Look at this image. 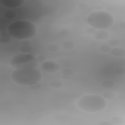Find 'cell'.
<instances>
[{"mask_svg": "<svg viewBox=\"0 0 125 125\" xmlns=\"http://www.w3.org/2000/svg\"><path fill=\"white\" fill-rule=\"evenodd\" d=\"M10 37L18 40H27L36 35V26L31 21L19 20L11 23L7 29Z\"/></svg>", "mask_w": 125, "mask_h": 125, "instance_id": "obj_1", "label": "cell"}, {"mask_svg": "<svg viewBox=\"0 0 125 125\" xmlns=\"http://www.w3.org/2000/svg\"><path fill=\"white\" fill-rule=\"evenodd\" d=\"M42 74L37 68L15 69L11 74L12 80L21 86H30L38 83L42 79Z\"/></svg>", "mask_w": 125, "mask_h": 125, "instance_id": "obj_2", "label": "cell"}, {"mask_svg": "<svg viewBox=\"0 0 125 125\" xmlns=\"http://www.w3.org/2000/svg\"><path fill=\"white\" fill-rule=\"evenodd\" d=\"M77 104L78 108L84 112L95 113L104 110L107 104L106 100L102 96L96 94H88L80 98Z\"/></svg>", "mask_w": 125, "mask_h": 125, "instance_id": "obj_3", "label": "cell"}, {"mask_svg": "<svg viewBox=\"0 0 125 125\" xmlns=\"http://www.w3.org/2000/svg\"><path fill=\"white\" fill-rule=\"evenodd\" d=\"M86 22L90 27L96 30H104L113 25L114 18L111 13L107 11H98L88 15Z\"/></svg>", "mask_w": 125, "mask_h": 125, "instance_id": "obj_4", "label": "cell"}, {"mask_svg": "<svg viewBox=\"0 0 125 125\" xmlns=\"http://www.w3.org/2000/svg\"><path fill=\"white\" fill-rule=\"evenodd\" d=\"M38 64L37 58L30 53H21L16 54L10 61L11 67L14 69L36 68Z\"/></svg>", "mask_w": 125, "mask_h": 125, "instance_id": "obj_5", "label": "cell"}, {"mask_svg": "<svg viewBox=\"0 0 125 125\" xmlns=\"http://www.w3.org/2000/svg\"><path fill=\"white\" fill-rule=\"evenodd\" d=\"M60 65L56 62L53 61H47L43 62L41 65V69L46 72L52 73L59 69Z\"/></svg>", "mask_w": 125, "mask_h": 125, "instance_id": "obj_6", "label": "cell"}, {"mask_svg": "<svg viewBox=\"0 0 125 125\" xmlns=\"http://www.w3.org/2000/svg\"><path fill=\"white\" fill-rule=\"evenodd\" d=\"M24 0H0V3L3 6L9 8H15L22 5Z\"/></svg>", "mask_w": 125, "mask_h": 125, "instance_id": "obj_7", "label": "cell"}, {"mask_svg": "<svg viewBox=\"0 0 125 125\" xmlns=\"http://www.w3.org/2000/svg\"><path fill=\"white\" fill-rule=\"evenodd\" d=\"M10 42V36L7 30L2 31L0 33V42L2 44H7Z\"/></svg>", "mask_w": 125, "mask_h": 125, "instance_id": "obj_8", "label": "cell"}, {"mask_svg": "<svg viewBox=\"0 0 125 125\" xmlns=\"http://www.w3.org/2000/svg\"><path fill=\"white\" fill-rule=\"evenodd\" d=\"M94 37L97 40H105L109 37L108 33L104 30H99L94 34Z\"/></svg>", "mask_w": 125, "mask_h": 125, "instance_id": "obj_9", "label": "cell"}, {"mask_svg": "<svg viewBox=\"0 0 125 125\" xmlns=\"http://www.w3.org/2000/svg\"><path fill=\"white\" fill-rule=\"evenodd\" d=\"M111 54L116 57H124L125 55V50L123 48L114 47L111 49Z\"/></svg>", "mask_w": 125, "mask_h": 125, "instance_id": "obj_10", "label": "cell"}, {"mask_svg": "<svg viewBox=\"0 0 125 125\" xmlns=\"http://www.w3.org/2000/svg\"><path fill=\"white\" fill-rule=\"evenodd\" d=\"M101 85L103 87L106 89H109L113 87L115 85V83L114 82L111 80H105L103 81Z\"/></svg>", "mask_w": 125, "mask_h": 125, "instance_id": "obj_11", "label": "cell"}, {"mask_svg": "<svg viewBox=\"0 0 125 125\" xmlns=\"http://www.w3.org/2000/svg\"><path fill=\"white\" fill-rule=\"evenodd\" d=\"M102 97L105 100H111L115 97V94L111 91H105L102 94Z\"/></svg>", "mask_w": 125, "mask_h": 125, "instance_id": "obj_12", "label": "cell"}, {"mask_svg": "<svg viewBox=\"0 0 125 125\" xmlns=\"http://www.w3.org/2000/svg\"><path fill=\"white\" fill-rule=\"evenodd\" d=\"M75 43L71 41H66L62 43V47L67 50H70L75 47Z\"/></svg>", "mask_w": 125, "mask_h": 125, "instance_id": "obj_13", "label": "cell"}, {"mask_svg": "<svg viewBox=\"0 0 125 125\" xmlns=\"http://www.w3.org/2000/svg\"><path fill=\"white\" fill-rule=\"evenodd\" d=\"M47 49L50 52H57L59 50L60 46L57 44L51 43L49 44L47 46Z\"/></svg>", "mask_w": 125, "mask_h": 125, "instance_id": "obj_14", "label": "cell"}, {"mask_svg": "<svg viewBox=\"0 0 125 125\" xmlns=\"http://www.w3.org/2000/svg\"><path fill=\"white\" fill-rule=\"evenodd\" d=\"M107 42H108V45H109L110 46H112V47H116L118 46L120 43V41L118 39L116 38H112L109 40Z\"/></svg>", "mask_w": 125, "mask_h": 125, "instance_id": "obj_15", "label": "cell"}, {"mask_svg": "<svg viewBox=\"0 0 125 125\" xmlns=\"http://www.w3.org/2000/svg\"><path fill=\"white\" fill-rule=\"evenodd\" d=\"M19 50L22 53H29L32 50V47L31 45H21L19 48Z\"/></svg>", "mask_w": 125, "mask_h": 125, "instance_id": "obj_16", "label": "cell"}, {"mask_svg": "<svg viewBox=\"0 0 125 125\" xmlns=\"http://www.w3.org/2000/svg\"><path fill=\"white\" fill-rule=\"evenodd\" d=\"M4 16L8 19H12L16 16V13L13 10H8L4 14Z\"/></svg>", "mask_w": 125, "mask_h": 125, "instance_id": "obj_17", "label": "cell"}, {"mask_svg": "<svg viewBox=\"0 0 125 125\" xmlns=\"http://www.w3.org/2000/svg\"><path fill=\"white\" fill-rule=\"evenodd\" d=\"M111 46L107 44H102L99 47V50L103 53H107L110 51Z\"/></svg>", "mask_w": 125, "mask_h": 125, "instance_id": "obj_18", "label": "cell"}, {"mask_svg": "<svg viewBox=\"0 0 125 125\" xmlns=\"http://www.w3.org/2000/svg\"><path fill=\"white\" fill-rule=\"evenodd\" d=\"M110 122L112 123V124L120 125L123 123V119L121 117L115 116V117H112L110 119Z\"/></svg>", "mask_w": 125, "mask_h": 125, "instance_id": "obj_19", "label": "cell"}, {"mask_svg": "<svg viewBox=\"0 0 125 125\" xmlns=\"http://www.w3.org/2000/svg\"><path fill=\"white\" fill-rule=\"evenodd\" d=\"M50 85L52 87L54 88H60L62 87V83L60 82V81H53L51 83Z\"/></svg>", "mask_w": 125, "mask_h": 125, "instance_id": "obj_20", "label": "cell"}, {"mask_svg": "<svg viewBox=\"0 0 125 125\" xmlns=\"http://www.w3.org/2000/svg\"><path fill=\"white\" fill-rule=\"evenodd\" d=\"M62 73L63 75L71 76L74 74V71L72 69L69 68H65L62 71Z\"/></svg>", "mask_w": 125, "mask_h": 125, "instance_id": "obj_21", "label": "cell"}, {"mask_svg": "<svg viewBox=\"0 0 125 125\" xmlns=\"http://www.w3.org/2000/svg\"><path fill=\"white\" fill-rule=\"evenodd\" d=\"M114 72L116 75H123L125 74V70L124 68L122 67H118L115 69Z\"/></svg>", "mask_w": 125, "mask_h": 125, "instance_id": "obj_22", "label": "cell"}, {"mask_svg": "<svg viewBox=\"0 0 125 125\" xmlns=\"http://www.w3.org/2000/svg\"><path fill=\"white\" fill-rule=\"evenodd\" d=\"M70 32L69 31V30H68V29L66 28H62V29H61L59 31V34L62 35V36H67L70 34Z\"/></svg>", "mask_w": 125, "mask_h": 125, "instance_id": "obj_23", "label": "cell"}, {"mask_svg": "<svg viewBox=\"0 0 125 125\" xmlns=\"http://www.w3.org/2000/svg\"><path fill=\"white\" fill-rule=\"evenodd\" d=\"M78 8L80 9V10H85L88 7V5L87 4V3H85V2H81V3H79L78 4Z\"/></svg>", "mask_w": 125, "mask_h": 125, "instance_id": "obj_24", "label": "cell"}, {"mask_svg": "<svg viewBox=\"0 0 125 125\" xmlns=\"http://www.w3.org/2000/svg\"><path fill=\"white\" fill-rule=\"evenodd\" d=\"M41 87V84L40 83H39L29 86V88H30L31 89H33V90L38 89L40 88Z\"/></svg>", "mask_w": 125, "mask_h": 125, "instance_id": "obj_25", "label": "cell"}, {"mask_svg": "<svg viewBox=\"0 0 125 125\" xmlns=\"http://www.w3.org/2000/svg\"><path fill=\"white\" fill-rule=\"evenodd\" d=\"M37 58V60H38V63H43V62H44L46 59V56H45L44 55H41L40 56H39Z\"/></svg>", "mask_w": 125, "mask_h": 125, "instance_id": "obj_26", "label": "cell"}, {"mask_svg": "<svg viewBox=\"0 0 125 125\" xmlns=\"http://www.w3.org/2000/svg\"><path fill=\"white\" fill-rule=\"evenodd\" d=\"M86 32L87 34H90V35H94V34L96 33V30L94 29V28H92L91 27H89V28H87L86 30Z\"/></svg>", "mask_w": 125, "mask_h": 125, "instance_id": "obj_27", "label": "cell"}, {"mask_svg": "<svg viewBox=\"0 0 125 125\" xmlns=\"http://www.w3.org/2000/svg\"><path fill=\"white\" fill-rule=\"evenodd\" d=\"M100 125H112V123L108 122V121H104L103 122H101L100 123Z\"/></svg>", "mask_w": 125, "mask_h": 125, "instance_id": "obj_28", "label": "cell"}, {"mask_svg": "<svg viewBox=\"0 0 125 125\" xmlns=\"http://www.w3.org/2000/svg\"><path fill=\"white\" fill-rule=\"evenodd\" d=\"M119 27H120V28L123 29L124 30L125 28V22L123 21V22H121L119 24Z\"/></svg>", "mask_w": 125, "mask_h": 125, "instance_id": "obj_29", "label": "cell"}, {"mask_svg": "<svg viewBox=\"0 0 125 125\" xmlns=\"http://www.w3.org/2000/svg\"><path fill=\"white\" fill-rule=\"evenodd\" d=\"M63 79L64 80H69L71 79V76H67V75H63L62 77Z\"/></svg>", "mask_w": 125, "mask_h": 125, "instance_id": "obj_30", "label": "cell"}]
</instances>
